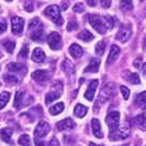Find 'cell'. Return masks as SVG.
Listing matches in <instances>:
<instances>
[{
  "label": "cell",
  "instance_id": "6da1fadb",
  "mask_svg": "<svg viewBox=\"0 0 146 146\" xmlns=\"http://www.w3.org/2000/svg\"><path fill=\"white\" fill-rule=\"evenodd\" d=\"M43 13H45V15L48 16L50 19L57 25V26H61V25L63 24V19H62V16H61L60 8H58L57 5H50V6H47Z\"/></svg>",
  "mask_w": 146,
  "mask_h": 146
},
{
  "label": "cell",
  "instance_id": "7a4b0ae2",
  "mask_svg": "<svg viewBox=\"0 0 146 146\" xmlns=\"http://www.w3.org/2000/svg\"><path fill=\"white\" fill-rule=\"evenodd\" d=\"M62 92H63V86H62V82L57 81L53 83L52 88L48 93L46 94V98H45V102L46 104H51L53 100H56L57 98H60L62 96Z\"/></svg>",
  "mask_w": 146,
  "mask_h": 146
},
{
  "label": "cell",
  "instance_id": "3957f363",
  "mask_svg": "<svg viewBox=\"0 0 146 146\" xmlns=\"http://www.w3.org/2000/svg\"><path fill=\"white\" fill-rule=\"evenodd\" d=\"M115 93V87L113 83H108L102 88L100 93H99V98H98V104H103L107 100H109L110 98H113Z\"/></svg>",
  "mask_w": 146,
  "mask_h": 146
},
{
  "label": "cell",
  "instance_id": "277c9868",
  "mask_svg": "<svg viewBox=\"0 0 146 146\" xmlns=\"http://www.w3.org/2000/svg\"><path fill=\"white\" fill-rule=\"evenodd\" d=\"M129 133H130V126L129 125H124L121 129L118 127L115 131H113V133H109V139H110L111 141H118V140H124V139H126L129 136Z\"/></svg>",
  "mask_w": 146,
  "mask_h": 146
},
{
  "label": "cell",
  "instance_id": "5b68a950",
  "mask_svg": "<svg viewBox=\"0 0 146 146\" xmlns=\"http://www.w3.org/2000/svg\"><path fill=\"white\" fill-rule=\"evenodd\" d=\"M32 102H34V99H32L31 97L27 98V96H25L24 92L19 90V92H16V94H15V103H14V107L19 110V109L26 107V105H29V104H31Z\"/></svg>",
  "mask_w": 146,
  "mask_h": 146
},
{
  "label": "cell",
  "instance_id": "8992f818",
  "mask_svg": "<svg viewBox=\"0 0 146 146\" xmlns=\"http://www.w3.org/2000/svg\"><path fill=\"white\" fill-rule=\"evenodd\" d=\"M105 121L108 124L109 133H113L119 127V121H120V114L118 111H110L105 118Z\"/></svg>",
  "mask_w": 146,
  "mask_h": 146
},
{
  "label": "cell",
  "instance_id": "52a82bcc",
  "mask_svg": "<svg viewBox=\"0 0 146 146\" xmlns=\"http://www.w3.org/2000/svg\"><path fill=\"white\" fill-rule=\"evenodd\" d=\"M88 20H89V23L93 26L94 30H97V32H99V34H105V32H107V27H105V25L103 23V19H102L100 16L89 15Z\"/></svg>",
  "mask_w": 146,
  "mask_h": 146
},
{
  "label": "cell",
  "instance_id": "ba28073f",
  "mask_svg": "<svg viewBox=\"0 0 146 146\" xmlns=\"http://www.w3.org/2000/svg\"><path fill=\"white\" fill-rule=\"evenodd\" d=\"M50 130H51V126L47 121L38 123L35 129V139L36 140H41L42 137H45L46 135L50 133Z\"/></svg>",
  "mask_w": 146,
  "mask_h": 146
},
{
  "label": "cell",
  "instance_id": "9c48e42d",
  "mask_svg": "<svg viewBox=\"0 0 146 146\" xmlns=\"http://www.w3.org/2000/svg\"><path fill=\"white\" fill-rule=\"evenodd\" d=\"M47 42H48L51 50H60L62 47L61 35L57 34V32H51V34L47 36Z\"/></svg>",
  "mask_w": 146,
  "mask_h": 146
},
{
  "label": "cell",
  "instance_id": "30bf717a",
  "mask_svg": "<svg viewBox=\"0 0 146 146\" xmlns=\"http://www.w3.org/2000/svg\"><path fill=\"white\" fill-rule=\"evenodd\" d=\"M130 36H131V27H130V25H123V26H120L119 31L116 32L115 37L120 42H126L127 40L130 38Z\"/></svg>",
  "mask_w": 146,
  "mask_h": 146
},
{
  "label": "cell",
  "instance_id": "8fae6325",
  "mask_svg": "<svg viewBox=\"0 0 146 146\" xmlns=\"http://www.w3.org/2000/svg\"><path fill=\"white\" fill-rule=\"evenodd\" d=\"M11 30L14 35H21L24 30V20L19 16H14L11 17Z\"/></svg>",
  "mask_w": 146,
  "mask_h": 146
},
{
  "label": "cell",
  "instance_id": "7c38bea8",
  "mask_svg": "<svg viewBox=\"0 0 146 146\" xmlns=\"http://www.w3.org/2000/svg\"><path fill=\"white\" fill-rule=\"evenodd\" d=\"M32 78L40 84H45L50 79V73L47 71H43V69H38V71H35L32 73Z\"/></svg>",
  "mask_w": 146,
  "mask_h": 146
},
{
  "label": "cell",
  "instance_id": "4fadbf2b",
  "mask_svg": "<svg viewBox=\"0 0 146 146\" xmlns=\"http://www.w3.org/2000/svg\"><path fill=\"white\" fill-rule=\"evenodd\" d=\"M98 84H99V81H98V79H93V81L89 83L88 88H87V90H86V94H84V98L87 100L92 102L94 99V94H96Z\"/></svg>",
  "mask_w": 146,
  "mask_h": 146
},
{
  "label": "cell",
  "instance_id": "5bb4252c",
  "mask_svg": "<svg viewBox=\"0 0 146 146\" xmlns=\"http://www.w3.org/2000/svg\"><path fill=\"white\" fill-rule=\"evenodd\" d=\"M76 127V123L73 121L71 118H67L64 120H61V121L57 123V130L58 131H63V130H72Z\"/></svg>",
  "mask_w": 146,
  "mask_h": 146
},
{
  "label": "cell",
  "instance_id": "9a60e30c",
  "mask_svg": "<svg viewBox=\"0 0 146 146\" xmlns=\"http://www.w3.org/2000/svg\"><path fill=\"white\" fill-rule=\"evenodd\" d=\"M62 71H63L66 74L69 76V77H72V76H74V71H76V68H74V66H73V63L69 60H64L63 62H62Z\"/></svg>",
  "mask_w": 146,
  "mask_h": 146
},
{
  "label": "cell",
  "instance_id": "2e32d148",
  "mask_svg": "<svg viewBox=\"0 0 146 146\" xmlns=\"http://www.w3.org/2000/svg\"><path fill=\"white\" fill-rule=\"evenodd\" d=\"M119 53H120V48L116 45H113L110 48V52H109V56L107 58V66L111 64L114 61H116V58L119 57Z\"/></svg>",
  "mask_w": 146,
  "mask_h": 146
},
{
  "label": "cell",
  "instance_id": "e0dca14e",
  "mask_svg": "<svg viewBox=\"0 0 146 146\" xmlns=\"http://www.w3.org/2000/svg\"><path fill=\"white\" fill-rule=\"evenodd\" d=\"M123 78L126 79L127 82L133 83V84H139V83H140V78H139L137 73H131L130 71H124L123 72Z\"/></svg>",
  "mask_w": 146,
  "mask_h": 146
},
{
  "label": "cell",
  "instance_id": "ac0fdd59",
  "mask_svg": "<svg viewBox=\"0 0 146 146\" xmlns=\"http://www.w3.org/2000/svg\"><path fill=\"white\" fill-rule=\"evenodd\" d=\"M92 130L94 136L98 139H103V131H102L100 121L98 119H92Z\"/></svg>",
  "mask_w": 146,
  "mask_h": 146
},
{
  "label": "cell",
  "instance_id": "d6986e66",
  "mask_svg": "<svg viewBox=\"0 0 146 146\" xmlns=\"http://www.w3.org/2000/svg\"><path fill=\"white\" fill-rule=\"evenodd\" d=\"M8 71L10 72H17L20 73V74H25V73L27 72V67L24 64H20V63H10L8 66Z\"/></svg>",
  "mask_w": 146,
  "mask_h": 146
},
{
  "label": "cell",
  "instance_id": "ffe728a7",
  "mask_svg": "<svg viewBox=\"0 0 146 146\" xmlns=\"http://www.w3.org/2000/svg\"><path fill=\"white\" fill-rule=\"evenodd\" d=\"M31 58H32V61H34V62L41 63V62L45 61L46 56H45V52H43L41 48H35L34 51H32V56H31Z\"/></svg>",
  "mask_w": 146,
  "mask_h": 146
},
{
  "label": "cell",
  "instance_id": "44dd1931",
  "mask_svg": "<svg viewBox=\"0 0 146 146\" xmlns=\"http://www.w3.org/2000/svg\"><path fill=\"white\" fill-rule=\"evenodd\" d=\"M99 64H100V61L99 60H97V58H92L89 62V64H88V67H87L84 69V72L87 73H97L98 72V69H99Z\"/></svg>",
  "mask_w": 146,
  "mask_h": 146
},
{
  "label": "cell",
  "instance_id": "7402d4cb",
  "mask_svg": "<svg viewBox=\"0 0 146 146\" xmlns=\"http://www.w3.org/2000/svg\"><path fill=\"white\" fill-rule=\"evenodd\" d=\"M69 53L74 58H81L83 54V48L79 45H77V43H72L69 46Z\"/></svg>",
  "mask_w": 146,
  "mask_h": 146
},
{
  "label": "cell",
  "instance_id": "603a6c76",
  "mask_svg": "<svg viewBox=\"0 0 146 146\" xmlns=\"http://www.w3.org/2000/svg\"><path fill=\"white\" fill-rule=\"evenodd\" d=\"M0 136H1V140L5 142H9L11 144V136H13V129L11 127H4L1 131H0Z\"/></svg>",
  "mask_w": 146,
  "mask_h": 146
},
{
  "label": "cell",
  "instance_id": "cb8c5ba5",
  "mask_svg": "<svg viewBox=\"0 0 146 146\" xmlns=\"http://www.w3.org/2000/svg\"><path fill=\"white\" fill-rule=\"evenodd\" d=\"M134 104H135V107H137V108L146 107V92H142L140 94H137V96L135 97Z\"/></svg>",
  "mask_w": 146,
  "mask_h": 146
},
{
  "label": "cell",
  "instance_id": "d4e9b609",
  "mask_svg": "<svg viewBox=\"0 0 146 146\" xmlns=\"http://www.w3.org/2000/svg\"><path fill=\"white\" fill-rule=\"evenodd\" d=\"M31 40L32 41H37V42H42L43 40H45V32H43V30L41 27L32 32L31 34Z\"/></svg>",
  "mask_w": 146,
  "mask_h": 146
},
{
  "label": "cell",
  "instance_id": "484cf974",
  "mask_svg": "<svg viewBox=\"0 0 146 146\" xmlns=\"http://www.w3.org/2000/svg\"><path fill=\"white\" fill-rule=\"evenodd\" d=\"M135 123L137 124L141 130H146V110L135 118Z\"/></svg>",
  "mask_w": 146,
  "mask_h": 146
},
{
  "label": "cell",
  "instance_id": "4316f807",
  "mask_svg": "<svg viewBox=\"0 0 146 146\" xmlns=\"http://www.w3.org/2000/svg\"><path fill=\"white\" fill-rule=\"evenodd\" d=\"M87 111H88V109L83 104H77L74 108V115L78 116V118H83V116L87 114Z\"/></svg>",
  "mask_w": 146,
  "mask_h": 146
},
{
  "label": "cell",
  "instance_id": "83f0119b",
  "mask_svg": "<svg viewBox=\"0 0 146 146\" xmlns=\"http://www.w3.org/2000/svg\"><path fill=\"white\" fill-rule=\"evenodd\" d=\"M78 38H81L82 41H86V42H90L94 38V36L92 35V32H89L88 30H83L82 32L78 34Z\"/></svg>",
  "mask_w": 146,
  "mask_h": 146
},
{
  "label": "cell",
  "instance_id": "f1b7e54d",
  "mask_svg": "<svg viewBox=\"0 0 146 146\" xmlns=\"http://www.w3.org/2000/svg\"><path fill=\"white\" fill-rule=\"evenodd\" d=\"M63 109H64L63 103H57V104H54L50 108V114L51 115H57V114H60V113L63 111Z\"/></svg>",
  "mask_w": 146,
  "mask_h": 146
},
{
  "label": "cell",
  "instance_id": "f546056e",
  "mask_svg": "<svg viewBox=\"0 0 146 146\" xmlns=\"http://www.w3.org/2000/svg\"><path fill=\"white\" fill-rule=\"evenodd\" d=\"M4 82L6 83L8 86H15L20 82V79L15 77V76H11V74H5L4 76Z\"/></svg>",
  "mask_w": 146,
  "mask_h": 146
},
{
  "label": "cell",
  "instance_id": "4dcf8cb0",
  "mask_svg": "<svg viewBox=\"0 0 146 146\" xmlns=\"http://www.w3.org/2000/svg\"><path fill=\"white\" fill-rule=\"evenodd\" d=\"M120 8L124 11H130V10H133V1L131 0H120Z\"/></svg>",
  "mask_w": 146,
  "mask_h": 146
},
{
  "label": "cell",
  "instance_id": "1f68e13d",
  "mask_svg": "<svg viewBox=\"0 0 146 146\" xmlns=\"http://www.w3.org/2000/svg\"><path fill=\"white\" fill-rule=\"evenodd\" d=\"M10 100V93L8 92H3L0 94V109H3L8 104V102Z\"/></svg>",
  "mask_w": 146,
  "mask_h": 146
},
{
  "label": "cell",
  "instance_id": "d6a6232c",
  "mask_svg": "<svg viewBox=\"0 0 146 146\" xmlns=\"http://www.w3.org/2000/svg\"><path fill=\"white\" fill-rule=\"evenodd\" d=\"M19 144L21 146H31V139H30V136L26 135V134H23L19 137Z\"/></svg>",
  "mask_w": 146,
  "mask_h": 146
},
{
  "label": "cell",
  "instance_id": "836d02e7",
  "mask_svg": "<svg viewBox=\"0 0 146 146\" xmlns=\"http://www.w3.org/2000/svg\"><path fill=\"white\" fill-rule=\"evenodd\" d=\"M103 23L108 30H110V29H113V26H114V20H113V17L110 15H105L103 17Z\"/></svg>",
  "mask_w": 146,
  "mask_h": 146
},
{
  "label": "cell",
  "instance_id": "e575fe53",
  "mask_svg": "<svg viewBox=\"0 0 146 146\" xmlns=\"http://www.w3.org/2000/svg\"><path fill=\"white\" fill-rule=\"evenodd\" d=\"M104 50H105V42L104 41H99L96 46V53L98 56H102L104 53Z\"/></svg>",
  "mask_w": 146,
  "mask_h": 146
},
{
  "label": "cell",
  "instance_id": "d590c367",
  "mask_svg": "<svg viewBox=\"0 0 146 146\" xmlns=\"http://www.w3.org/2000/svg\"><path fill=\"white\" fill-rule=\"evenodd\" d=\"M3 45H4L5 50L8 51L9 53H13L14 48H15V42H14V41H10V40H8V41H4V42H3Z\"/></svg>",
  "mask_w": 146,
  "mask_h": 146
},
{
  "label": "cell",
  "instance_id": "8d00e7d4",
  "mask_svg": "<svg viewBox=\"0 0 146 146\" xmlns=\"http://www.w3.org/2000/svg\"><path fill=\"white\" fill-rule=\"evenodd\" d=\"M27 54H29V46L24 45L23 48H21V51L19 52V58H20V60H26Z\"/></svg>",
  "mask_w": 146,
  "mask_h": 146
},
{
  "label": "cell",
  "instance_id": "74e56055",
  "mask_svg": "<svg viewBox=\"0 0 146 146\" xmlns=\"http://www.w3.org/2000/svg\"><path fill=\"white\" fill-rule=\"evenodd\" d=\"M120 92H121L124 99H129V97H130V90H129V88H126L125 86H121V87H120Z\"/></svg>",
  "mask_w": 146,
  "mask_h": 146
},
{
  "label": "cell",
  "instance_id": "f35d334b",
  "mask_svg": "<svg viewBox=\"0 0 146 146\" xmlns=\"http://www.w3.org/2000/svg\"><path fill=\"white\" fill-rule=\"evenodd\" d=\"M38 24H40V19H38V17H35V19H32V20L30 21V24H29V29H30V30H32V29H35Z\"/></svg>",
  "mask_w": 146,
  "mask_h": 146
},
{
  "label": "cell",
  "instance_id": "ab89813d",
  "mask_svg": "<svg viewBox=\"0 0 146 146\" xmlns=\"http://www.w3.org/2000/svg\"><path fill=\"white\" fill-rule=\"evenodd\" d=\"M73 10H74V13H83L84 11V6L81 3H78V4H76L73 6Z\"/></svg>",
  "mask_w": 146,
  "mask_h": 146
},
{
  "label": "cell",
  "instance_id": "60d3db41",
  "mask_svg": "<svg viewBox=\"0 0 146 146\" xmlns=\"http://www.w3.org/2000/svg\"><path fill=\"white\" fill-rule=\"evenodd\" d=\"M25 10H26L27 13H32L34 11V3L32 1H29L25 4Z\"/></svg>",
  "mask_w": 146,
  "mask_h": 146
},
{
  "label": "cell",
  "instance_id": "b9f144b4",
  "mask_svg": "<svg viewBox=\"0 0 146 146\" xmlns=\"http://www.w3.org/2000/svg\"><path fill=\"white\" fill-rule=\"evenodd\" d=\"M77 27H78L77 21H71V23L67 25V30L68 31H72V30H74V29H77Z\"/></svg>",
  "mask_w": 146,
  "mask_h": 146
},
{
  "label": "cell",
  "instance_id": "7bdbcfd3",
  "mask_svg": "<svg viewBox=\"0 0 146 146\" xmlns=\"http://www.w3.org/2000/svg\"><path fill=\"white\" fill-rule=\"evenodd\" d=\"M100 4L104 9H108L110 8V4H111V0H100Z\"/></svg>",
  "mask_w": 146,
  "mask_h": 146
},
{
  "label": "cell",
  "instance_id": "ee69618b",
  "mask_svg": "<svg viewBox=\"0 0 146 146\" xmlns=\"http://www.w3.org/2000/svg\"><path fill=\"white\" fill-rule=\"evenodd\" d=\"M6 23L4 20H0V34H3V32H5L6 31Z\"/></svg>",
  "mask_w": 146,
  "mask_h": 146
},
{
  "label": "cell",
  "instance_id": "f6af8a7d",
  "mask_svg": "<svg viewBox=\"0 0 146 146\" xmlns=\"http://www.w3.org/2000/svg\"><path fill=\"white\" fill-rule=\"evenodd\" d=\"M48 145H50V146H60V142H58V140H57L56 137H53L52 140L50 141V144H48Z\"/></svg>",
  "mask_w": 146,
  "mask_h": 146
},
{
  "label": "cell",
  "instance_id": "bcb514c9",
  "mask_svg": "<svg viewBox=\"0 0 146 146\" xmlns=\"http://www.w3.org/2000/svg\"><path fill=\"white\" fill-rule=\"evenodd\" d=\"M134 67L135 68H140L141 67V58H137V60L134 61Z\"/></svg>",
  "mask_w": 146,
  "mask_h": 146
},
{
  "label": "cell",
  "instance_id": "7dc6e473",
  "mask_svg": "<svg viewBox=\"0 0 146 146\" xmlns=\"http://www.w3.org/2000/svg\"><path fill=\"white\" fill-rule=\"evenodd\" d=\"M87 4L89 6H96L97 5V0H87Z\"/></svg>",
  "mask_w": 146,
  "mask_h": 146
},
{
  "label": "cell",
  "instance_id": "c3c4849f",
  "mask_svg": "<svg viewBox=\"0 0 146 146\" xmlns=\"http://www.w3.org/2000/svg\"><path fill=\"white\" fill-rule=\"evenodd\" d=\"M45 144L41 141V140H36V146H43Z\"/></svg>",
  "mask_w": 146,
  "mask_h": 146
},
{
  "label": "cell",
  "instance_id": "681fc988",
  "mask_svg": "<svg viewBox=\"0 0 146 146\" xmlns=\"http://www.w3.org/2000/svg\"><path fill=\"white\" fill-rule=\"evenodd\" d=\"M142 73H144V76L146 77V63L142 64Z\"/></svg>",
  "mask_w": 146,
  "mask_h": 146
},
{
  "label": "cell",
  "instance_id": "f907efd6",
  "mask_svg": "<svg viewBox=\"0 0 146 146\" xmlns=\"http://www.w3.org/2000/svg\"><path fill=\"white\" fill-rule=\"evenodd\" d=\"M88 146H104V145H96L94 142H89V145Z\"/></svg>",
  "mask_w": 146,
  "mask_h": 146
},
{
  "label": "cell",
  "instance_id": "816d5d0a",
  "mask_svg": "<svg viewBox=\"0 0 146 146\" xmlns=\"http://www.w3.org/2000/svg\"><path fill=\"white\" fill-rule=\"evenodd\" d=\"M1 56H3V54H1V51H0V58H1Z\"/></svg>",
  "mask_w": 146,
  "mask_h": 146
},
{
  "label": "cell",
  "instance_id": "f5cc1de1",
  "mask_svg": "<svg viewBox=\"0 0 146 146\" xmlns=\"http://www.w3.org/2000/svg\"><path fill=\"white\" fill-rule=\"evenodd\" d=\"M6 1H13V0H6Z\"/></svg>",
  "mask_w": 146,
  "mask_h": 146
},
{
  "label": "cell",
  "instance_id": "db71d44e",
  "mask_svg": "<svg viewBox=\"0 0 146 146\" xmlns=\"http://www.w3.org/2000/svg\"><path fill=\"white\" fill-rule=\"evenodd\" d=\"M121 146H127V145H121Z\"/></svg>",
  "mask_w": 146,
  "mask_h": 146
}]
</instances>
